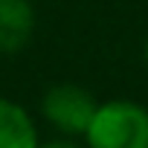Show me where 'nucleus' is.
Listing matches in <instances>:
<instances>
[{"mask_svg":"<svg viewBox=\"0 0 148 148\" xmlns=\"http://www.w3.org/2000/svg\"><path fill=\"white\" fill-rule=\"evenodd\" d=\"M96 108H99V102L93 99V93H87L79 84H70V82L52 84L41 99V110H44L47 122L67 136H84Z\"/></svg>","mask_w":148,"mask_h":148,"instance_id":"obj_2","label":"nucleus"},{"mask_svg":"<svg viewBox=\"0 0 148 148\" xmlns=\"http://www.w3.org/2000/svg\"><path fill=\"white\" fill-rule=\"evenodd\" d=\"M145 61H148V38H145Z\"/></svg>","mask_w":148,"mask_h":148,"instance_id":"obj_6","label":"nucleus"},{"mask_svg":"<svg viewBox=\"0 0 148 148\" xmlns=\"http://www.w3.org/2000/svg\"><path fill=\"white\" fill-rule=\"evenodd\" d=\"M38 148H87V145H79V142H73V139H52L47 145L38 142Z\"/></svg>","mask_w":148,"mask_h":148,"instance_id":"obj_5","label":"nucleus"},{"mask_svg":"<svg viewBox=\"0 0 148 148\" xmlns=\"http://www.w3.org/2000/svg\"><path fill=\"white\" fill-rule=\"evenodd\" d=\"M87 148H148V110L131 99L102 102L84 131Z\"/></svg>","mask_w":148,"mask_h":148,"instance_id":"obj_1","label":"nucleus"},{"mask_svg":"<svg viewBox=\"0 0 148 148\" xmlns=\"http://www.w3.org/2000/svg\"><path fill=\"white\" fill-rule=\"evenodd\" d=\"M35 29V15L26 0H0V49H21Z\"/></svg>","mask_w":148,"mask_h":148,"instance_id":"obj_3","label":"nucleus"},{"mask_svg":"<svg viewBox=\"0 0 148 148\" xmlns=\"http://www.w3.org/2000/svg\"><path fill=\"white\" fill-rule=\"evenodd\" d=\"M0 148H38L32 116L12 99L0 96Z\"/></svg>","mask_w":148,"mask_h":148,"instance_id":"obj_4","label":"nucleus"}]
</instances>
